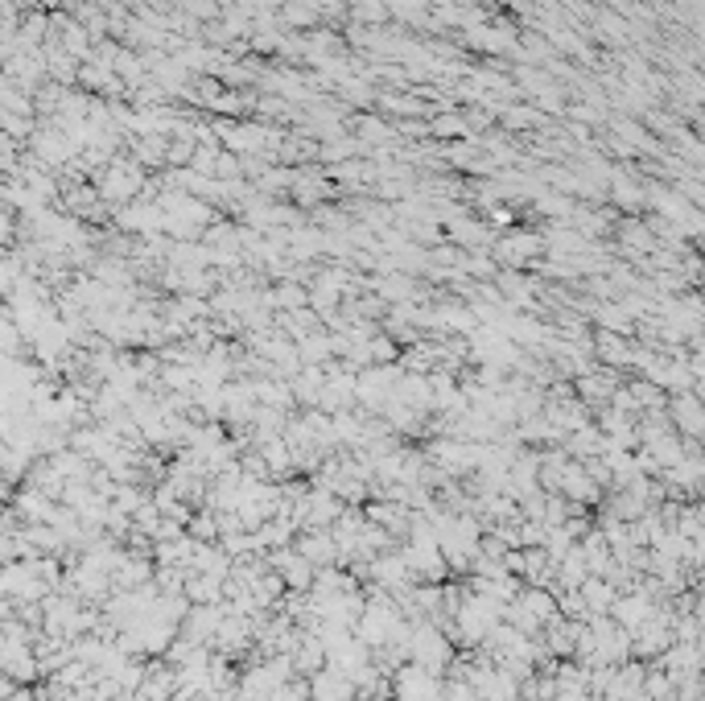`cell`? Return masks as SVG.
<instances>
[{"mask_svg":"<svg viewBox=\"0 0 705 701\" xmlns=\"http://www.w3.org/2000/svg\"><path fill=\"white\" fill-rule=\"evenodd\" d=\"M454 640L446 636L442 627H433L429 619H413L409 623V660L421 664L425 673H446L450 669V660H454Z\"/></svg>","mask_w":705,"mask_h":701,"instance_id":"cell-1","label":"cell"},{"mask_svg":"<svg viewBox=\"0 0 705 701\" xmlns=\"http://www.w3.org/2000/svg\"><path fill=\"white\" fill-rule=\"evenodd\" d=\"M668 425H673L681 438H697L701 442V429H705V409H701V392L689 388V392H677V396H668Z\"/></svg>","mask_w":705,"mask_h":701,"instance_id":"cell-2","label":"cell"},{"mask_svg":"<svg viewBox=\"0 0 705 701\" xmlns=\"http://www.w3.org/2000/svg\"><path fill=\"white\" fill-rule=\"evenodd\" d=\"M656 607H660V598H652L644 586H635V590H623L619 598H615V607L607 611L623 631H635V627H644L652 615H656Z\"/></svg>","mask_w":705,"mask_h":701,"instance_id":"cell-3","label":"cell"},{"mask_svg":"<svg viewBox=\"0 0 705 701\" xmlns=\"http://www.w3.org/2000/svg\"><path fill=\"white\" fill-rule=\"evenodd\" d=\"M557 495H565L569 504H578V508H598L607 491H602V487L586 475V466H582V462L569 458V462H565V471H561V483H557Z\"/></svg>","mask_w":705,"mask_h":701,"instance_id":"cell-4","label":"cell"},{"mask_svg":"<svg viewBox=\"0 0 705 701\" xmlns=\"http://www.w3.org/2000/svg\"><path fill=\"white\" fill-rule=\"evenodd\" d=\"M615 388H619V372H611V367H590V372H582L574 380V396L582 400L590 413L607 409V400L615 396Z\"/></svg>","mask_w":705,"mask_h":701,"instance_id":"cell-5","label":"cell"},{"mask_svg":"<svg viewBox=\"0 0 705 701\" xmlns=\"http://www.w3.org/2000/svg\"><path fill=\"white\" fill-rule=\"evenodd\" d=\"M363 516L372 520V524H380L392 541H405V537H409V524H413L417 512H413L409 504H400V499H367Z\"/></svg>","mask_w":705,"mask_h":701,"instance_id":"cell-6","label":"cell"},{"mask_svg":"<svg viewBox=\"0 0 705 701\" xmlns=\"http://www.w3.org/2000/svg\"><path fill=\"white\" fill-rule=\"evenodd\" d=\"M590 351H594V359H598L602 367H611V372H631L635 339H627V335H611V330H594Z\"/></svg>","mask_w":705,"mask_h":701,"instance_id":"cell-7","label":"cell"},{"mask_svg":"<svg viewBox=\"0 0 705 701\" xmlns=\"http://www.w3.org/2000/svg\"><path fill=\"white\" fill-rule=\"evenodd\" d=\"M293 549L306 557L314 570H322V565H339V549H334L330 528H301L293 537Z\"/></svg>","mask_w":705,"mask_h":701,"instance_id":"cell-8","label":"cell"},{"mask_svg":"<svg viewBox=\"0 0 705 701\" xmlns=\"http://www.w3.org/2000/svg\"><path fill=\"white\" fill-rule=\"evenodd\" d=\"M223 623V603L215 607H190L178 623V636L190 640V644H207L211 648V636H215V627Z\"/></svg>","mask_w":705,"mask_h":701,"instance_id":"cell-9","label":"cell"},{"mask_svg":"<svg viewBox=\"0 0 705 701\" xmlns=\"http://www.w3.org/2000/svg\"><path fill=\"white\" fill-rule=\"evenodd\" d=\"M306 681H310V701H351V697H355L351 677L334 673V669H318V673L306 677Z\"/></svg>","mask_w":705,"mask_h":701,"instance_id":"cell-10","label":"cell"},{"mask_svg":"<svg viewBox=\"0 0 705 701\" xmlns=\"http://www.w3.org/2000/svg\"><path fill=\"white\" fill-rule=\"evenodd\" d=\"M289 664H293V673H297V677H314L318 669H326V652H322V640H318V636H306V631H301L297 648L289 652Z\"/></svg>","mask_w":705,"mask_h":701,"instance_id":"cell-11","label":"cell"},{"mask_svg":"<svg viewBox=\"0 0 705 701\" xmlns=\"http://www.w3.org/2000/svg\"><path fill=\"white\" fill-rule=\"evenodd\" d=\"M182 598L190 607H215V603H223V582L211 574H190L182 586Z\"/></svg>","mask_w":705,"mask_h":701,"instance_id":"cell-12","label":"cell"},{"mask_svg":"<svg viewBox=\"0 0 705 701\" xmlns=\"http://www.w3.org/2000/svg\"><path fill=\"white\" fill-rule=\"evenodd\" d=\"M578 594H582V603H586L590 615H607V611L615 607V598H619V590H615L607 578H586V582L578 586Z\"/></svg>","mask_w":705,"mask_h":701,"instance_id":"cell-13","label":"cell"},{"mask_svg":"<svg viewBox=\"0 0 705 701\" xmlns=\"http://www.w3.org/2000/svg\"><path fill=\"white\" fill-rule=\"evenodd\" d=\"M252 598H256L260 611H277L281 598H285V582H281L273 570H264V574L252 582Z\"/></svg>","mask_w":705,"mask_h":701,"instance_id":"cell-14","label":"cell"},{"mask_svg":"<svg viewBox=\"0 0 705 701\" xmlns=\"http://www.w3.org/2000/svg\"><path fill=\"white\" fill-rule=\"evenodd\" d=\"M186 537L198 541V545H215L219 541V520L211 508H194L190 520H186Z\"/></svg>","mask_w":705,"mask_h":701,"instance_id":"cell-15","label":"cell"},{"mask_svg":"<svg viewBox=\"0 0 705 701\" xmlns=\"http://www.w3.org/2000/svg\"><path fill=\"white\" fill-rule=\"evenodd\" d=\"M673 693H677V681L652 660L648 673H644V697H648V701H673Z\"/></svg>","mask_w":705,"mask_h":701,"instance_id":"cell-16","label":"cell"},{"mask_svg":"<svg viewBox=\"0 0 705 701\" xmlns=\"http://www.w3.org/2000/svg\"><path fill=\"white\" fill-rule=\"evenodd\" d=\"M268 701H310V681H306V677H293V681H285Z\"/></svg>","mask_w":705,"mask_h":701,"instance_id":"cell-17","label":"cell"},{"mask_svg":"<svg viewBox=\"0 0 705 701\" xmlns=\"http://www.w3.org/2000/svg\"><path fill=\"white\" fill-rule=\"evenodd\" d=\"M442 701H479L462 677H442Z\"/></svg>","mask_w":705,"mask_h":701,"instance_id":"cell-18","label":"cell"}]
</instances>
